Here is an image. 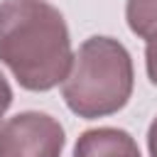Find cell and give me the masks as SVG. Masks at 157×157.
I'll list each match as a JSON object with an SVG mask.
<instances>
[{"label": "cell", "instance_id": "obj_8", "mask_svg": "<svg viewBox=\"0 0 157 157\" xmlns=\"http://www.w3.org/2000/svg\"><path fill=\"white\" fill-rule=\"evenodd\" d=\"M147 150H150V157H157V118L150 123V130H147Z\"/></svg>", "mask_w": 157, "mask_h": 157}, {"label": "cell", "instance_id": "obj_7", "mask_svg": "<svg viewBox=\"0 0 157 157\" xmlns=\"http://www.w3.org/2000/svg\"><path fill=\"white\" fill-rule=\"evenodd\" d=\"M12 105V88H10V83H7V78L2 76V71H0V118L7 113V108Z\"/></svg>", "mask_w": 157, "mask_h": 157}, {"label": "cell", "instance_id": "obj_6", "mask_svg": "<svg viewBox=\"0 0 157 157\" xmlns=\"http://www.w3.org/2000/svg\"><path fill=\"white\" fill-rule=\"evenodd\" d=\"M145 66H147L150 81L157 86V34L147 39V47H145Z\"/></svg>", "mask_w": 157, "mask_h": 157}, {"label": "cell", "instance_id": "obj_4", "mask_svg": "<svg viewBox=\"0 0 157 157\" xmlns=\"http://www.w3.org/2000/svg\"><path fill=\"white\" fill-rule=\"evenodd\" d=\"M74 157H142L135 137L120 128H93L78 135Z\"/></svg>", "mask_w": 157, "mask_h": 157}, {"label": "cell", "instance_id": "obj_5", "mask_svg": "<svg viewBox=\"0 0 157 157\" xmlns=\"http://www.w3.org/2000/svg\"><path fill=\"white\" fill-rule=\"evenodd\" d=\"M125 20L132 34L140 39H150L157 34V0H128Z\"/></svg>", "mask_w": 157, "mask_h": 157}, {"label": "cell", "instance_id": "obj_1", "mask_svg": "<svg viewBox=\"0 0 157 157\" xmlns=\"http://www.w3.org/2000/svg\"><path fill=\"white\" fill-rule=\"evenodd\" d=\"M0 61L27 91L59 86L74 61L64 15L47 0H0Z\"/></svg>", "mask_w": 157, "mask_h": 157}, {"label": "cell", "instance_id": "obj_3", "mask_svg": "<svg viewBox=\"0 0 157 157\" xmlns=\"http://www.w3.org/2000/svg\"><path fill=\"white\" fill-rule=\"evenodd\" d=\"M61 123L39 110H25L0 123V157H61Z\"/></svg>", "mask_w": 157, "mask_h": 157}, {"label": "cell", "instance_id": "obj_2", "mask_svg": "<svg viewBox=\"0 0 157 157\" xmlns=\"http://www.w3.org/2000/svg\"><path fill=\"white\" fill-rule=\"evenodd\" d=\"M132 86L130 52L113 37H88L74 54L71 69L61 81V96L74 115L96 120L123 110Z\"/></svg>", "mask_w": 157, "mask_h": 157}]
</instances>
